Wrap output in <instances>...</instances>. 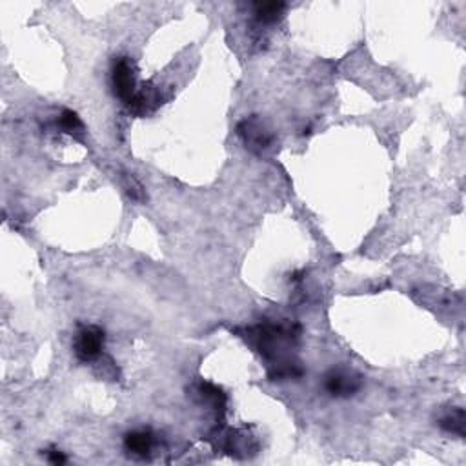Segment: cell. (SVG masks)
Here are the masks:
<instances>
[{
	"instance_id": "cell-1",
	"label": "cell",
	"mask_w": 466,
	"mask_h": 466,
	"mask_svg": "<svg viewBox=\"0 0 466 466\" xmlns=\"http://www.w3.org/2000/svg\"><path fill=\"white\" fill-rule=\"evenodd\" d=\"M111 84H113V91L122 103L128 106L134 97L137 95V73H135V64L131 58L128 57H119L113 63V70H111Z\"/></svg>"
},
{
	"instance_id": "cell-2",
	"label": "cell",
	"mask_w": 466,
	"mask_h": 466,
	"mask_svg": "<svg viewBox=\"0 0 466 466\" xmlns=\"http://www.w3.org/2000/svg\"><path fill=\"white\" fill-rule=\"evenodd\" d=\"M363 387L359 373L347 368H332L324 375V390L333 397H351Z\"/></svg>"
},
{
	"instance_id": "cell-3",
	"label": "cell",
	"mask_w": 466,
	"mask_h": 466,
	"mask_svg": "<svg viewBox=\"0 0 466 466\" xmlns=\"http://www.w3.org/2000/svg\"><path fill=\"white\" fill-rule=\"evenodd\" d=\"M104 339H106V335H104L103 328H98V326H82L77 332L75 344H73L77 359L82 361V363H89V361L97 359L104 348Z\"/></svg>"
},
{
	"instance_id": "cell-4",
	"label": "cell",
	"mask_w": 466,
	"mask_h": 466,
	"mask_svg": "<svg viewBox=\"0 0 466 466\" xmlns=\"http://www.w3.org/2000/svg\"><path fill=\"white\" fill-rule=\"evenodd\" d=\"M237 134L242 138L245 146L248 148L250 151H255V153L266 150L271 144V134L257 117H248V119L242 120V122L237 126Z\"/></svg>"
},
{
	"instance_id": "cell-5",
	"label": "cell",
	"mask_w": 466,
	"mask_h": 466,
	"mask_svg": "<svg viewBox=\"0 0 466 466\" xmlns=\"http://www.w3.org/2000/svg\"><path fill=\"white\" fill-rule=\"evenodd\" d=\"M160 106V95L151 84H144L138 89L134 101L128 104L129 111H134L135 115H146Z\"/></svg>"
},
{
	"instance_id": "cell-6",
	"label": "cell",
	"mask_w": 466,
	"mask_h": 466,
	"mask_svg": "<svg viewBox=\"0 0 466 466\" xmlns=\"http://www.w3.org/2000/svg\"><path fill=\"white\" fill-rule=\"evenodd\" d=\"M124 448L135 458H148L153 448V435L146 430L129 432L124 437Z\"/></svg>"
},
{
	"instance_id": "cell-7",
	"label": "cell",
	"mask_w": 466,
	"mask_h": 466,
	"mask_svg": "<svg viewBox=\"0 0 466 466\" xmlns=\"http://www.w3.org/2000/svg\"><path fill=\"white\" fill-rule=\"evenodd\" d=\"M285 9V2H257V4H253V15L257 18V22L273 24L283 17Z\"/></svg>"
},
{
	"instance_id": "cell-8",
	"label": "cell",
	"mask_w": 466,
	"mask_h": 466,
	"mask_svg": "<svg viewBox=\"0 0 466 466\" xmlns=\"http://www.w3.org/2000/svg\"><path fill=\"white\" fill-rule=\"evenodd\" d=\"M439 427L448 434H455L459 437H465L466 432V413L462 408H455L448 412L439 421Z\"/></svg>"
},
{
	"instance_id": "cell-9",
	"label": "cell",
	"mask_w": 466,
	"mask_h": 466,
	"mask_svg": "<svg viewBox=\"0 0 466 466\" xmlns=\"http://www.w3.org/2000/svg\"><path fill=\"white\" fill-rule=\"evenodd\" d=\"M57 126L63 129L64 134L73 135V137H82V135H84V124H82L80 117L72 110H64L63 113L58 115Z\"/></svg>"
},
{
	"instance_id": "cell-10",
	"label": "cell",
	"mask_w": 466,
	"mask_h": 466,
	"mask_svg": "<svg viewBox=\"0 0 466 466\" xmlns=\"http://www.w3.org/2000/svg\"><path fill=\"white\" fill-rule=\"evenodd\" d=\"M200 397L208 403H212L215 408H224V403H226V395L222 394L221 388L214 387V384H208V382H202L199 387Z\"/></svg>"
},
{
	"instance_id": "cell-11",
	"label": "cell",
	"mask_w": 466,
	"mask_h": 466,
	"mask_svg": "<svg viewBox=\"0 0 466 466\" xmlns=\"http://www.w3.org/2000/svg\"><path fill=\"white\" fill-rule=\"evenodd\" d=\"M122 184H124L126 193H128V195L131 197V199H134V200H138V202H143V200L146 199V195H144V188L141 186V184H138V182L135 181L134 177H131V175H126L124 182H122Z\"/></svg>"
},
{
	"instance_id": "cell-12",
	"label": "cell",
	"mask_w": 466,
	"mask_h": 466,
	"mask_svg": "<svg viewBox=\"0 0 466 466\" xmlns=\"http://www.w3.org/2000/svg\"><path fill=\"white\" fill-rule=\"evenodd\" d=\"M46 455H48V461L53 462V465H64V462H66V458H64V453L58 452V450H49V452L46 453Z\"/></svg>"
}]
</instances>
